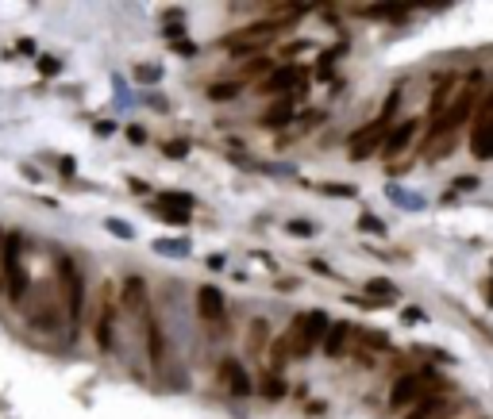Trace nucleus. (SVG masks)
<instances>
[{"instance_id":"obj_23","label":"nucleus","mask_w":493,"mask_h":419,"mask_svg":"<svg viewBox=\"0 0 493 419\" xmlns=\"http://www.w3.org/2000/svg\"><path fill=\"white\" fill-rule=\"evenodd\" d=\"M162 223H170V227H185V223H189V212H174V208H162Z\"/></svg>"},{"instance_id":"obj_4","label":"nucleus","mask_w":493,"mask_h":419,"mask_svg":"<svg viewBox=\"0 0 493 419\" xmlns=\"http://www.w3.org/2000/svg\"><path fill=\"white\" fill-rule=\"evenodd\" d=\"M424 381H428V369H424V373H405V377L393 385L390 404L397 408V412H401V408H409L412 400H420V396H424Z\"/></svg>"},{"instance_id":"obj_5","label":"nucleus","mask_w":493,"mask_h":419,"mask_svg":"<svg viewBox=\"0 0 493 419\" xmlns=\"http://www.w3.org/2000/svg\"><path fill=\"white\" fill-rule=\"evenodd\" d=\"M305 85V70L301 65H281V70H270L266 81H262V92H289Z\"/></svg>"},{"instance_id":"obj_14","label":"nucleus","mask_w":493,"mask_h":419,"mask_svg":"<svg viewBox=\"0 0 493 419\" xmlns=\"http://www.w3.org/2000/svg\"><path fill=\"white\" fill-rule=\"evenodd\" d=\"M440 412H443L440 396H420V400H412V408L405 412V419H435Z\"/></svg>"},{"instance_id":"obj_26","label":"nucleus","mask_w":493,"mask_h":419,"mask_svg":"<svg viewBox=\"0 0 493 419\" xmlns=\"http://www.w3.org/2000/svg\"><path fill=\"white\" fill-rule=\"evenodd\" d=\"M135 78L150 85V81H158V78H162V70H158V65H139V70H135Z\"/></svg>"},{"instance_id":"obj_9","label":"nucleus","mask_w":493,"mask_h":419,"mask_svg":"<svg viewBox=\"0 0 493 419\" xmlns=\"http://www.w3.org/2000/svg\"><path fill=\"white\" fill-rule=\"evenodd\" d=\"M220 377H224V385H227V393H232V396H246V393H251V377L243 373V366L235 358H224Z\"/></svg>"},{"instance_id":"obj_33","label":"nucleus","mask_w":493,"mask_h":419,"mask_svg":"<svg viewBox=\"0 0 493 419\" xmlns=\"http://www.w3.org/2000/svg\"><path fill=\"white\" fill-rule=\"evenodd\" d=\"M478 120H493V92H486V100L478 108Z\"/></svg>"},{"instance_id":"obj_30","label":"nucleus","mask_w":493,"mask_h":419,"mask_svg":"<svg viewBox=\"0 0 493 419\" xmlns=\"http://www.w3.org/2000/svg\"><path fill=\"white\" fill-rule=\"evenodd\" d=\"M455 193H470V189H478V177H455Z\"/></svg>"},{"instance_id":"obj_1","label":"nucleus","mask_w":493,"mask_h":419,"mask_svg":"<svg viewBox=\"0 0 493 419\" xmlns=\"http://www.w3.org/2000/svg\"><path fill=\"white\" fill-rule=\"evenodd\" d=\"M58 281H62V297H66V316L73 323H81V312H85V277L78 270L73 258H58Z\"/></svg>"},{"instance_id":"obj_27","label":"nucleus","mask_w":493,"mask_h":419,"mask_svg":"<svg viewBox=\"0 0 493 419\" xmlns=\"http://www.w3.org/2000/svg\"><path fill=\"white\" fill-rule=\"evenodd\" d=\"M155 250H162V254H189V243H155Z\"/></svg>"},{"instance_id":"obj_17","label":"nucleus","mask_w":493,"mask_h":419,"mask_svg":"<svg viewBox=\"0 0 493 419\" xmlns=\"http://www.w3.org/2000/svg\"><path fill=\"white\" fill-rule=\"evenodd\" d=\"M158 208H174V212H189V208H193V196H185V193H162V196H158Z\"/></svg>"},{"instance_id":"obj_24","label":"nucleus","mask_w":493,"mask_h":419,"mask_svg":"<svg viewBox=\"0 0 493 419\" xmlns=\"http://www.w3.org/2000/svg\"><path fill=\"white\" fill-rule=\"evenodd\" d=\"M162 150H166V158H185L189 154V142L185 139H174V142H166Z\"/></svg>"},{"instance_id":"obj_21","label":"nucleus","mask_w":493,"mask_h":419,"mask_svg":"<svg viewBox=\"0 0 493 419\" xmlns=\"http://www.w3.org/2000/svg\"><path fill=\"white\" fill-rule=\"evenodd\" d=\"M390 200H393V204H401V208H420V204H424L420 196H409L401 185H393V189H390Z\"/></svg>"},{"instance_id":"obj_10","label":"nucleus","mask_w":493,"mask_h":419,"mask_svg":"<svg viewBox=\"0 0 493 419\" xmlns=\"http://www.w3.org/2000/svg\"><path fill=\"white\" fill-rule=\"evenodd\" d=\"M416 127H420V123H416V120H405V123H397V127H390V135H385V142H382V147H385V154H390V158H397V154H401V150L412 142Z\"/></svg>"},{"instance_id":"obj_25","label":"nucleus","mask_w":493,"mask_h":419,"mask_svg":"<svg viewBox=\"0 0 493 419\" xmlns=\"http://www.w3.org/2000/svg\"><path fill=\"white\" fill-rule=\"evenodd\" d=\"M324 193H328V196H343V200H351V196H355V185L339 181V185H324Z\"/></svg>"},{"instance_id":"obj_8","label":"nucleus","mask_w":493,"mask_h":419,"mask_svg":"<svg viewBox=\"0 0 493 419\" xmlns=\"http://www.w3.org/2000/svg\"><path fill=\"white\" fill-rule=\"evenodd\" d=\"M123 308L131 312V316H143V319H150L147 316V285H143V277H128L123 281Z\"/></svg>"},{"instance_id":"obj_2","label":"nucleus","mask_w":493,"mask_h":419,"mask_svg":"<svg viewBox=\"0 0 493 419\" xmlns=\"http://www.w3.org/2000/svg\"><path fill=\"white\" fill-rule=\"evenodd\" d=\"M324 335H328V316L324 312H312L308 319H297L293 323V358H305L308 350H316L320 342H324Z\"/></svg>"},{"instance_id":"obj_28","label":"nucleus","mask_w":493,"mask_h":419,"mask_svg":"<svg viewBox=\"0 0 493 419\" xmlns=\"http://www.w3.org/2000/svg\"><path fill=\"white\" fill-rule=\"evenodd\" d=\"M58 70H62V62H58V58H46V54L39 58V73H46V78H54Z\"/></svg>"},{"instance_id":"obj_32","label":"nucleus","mask_w":493,"mask_h":419,"mask_svg":"<svg viewBox=\"0 0 493 419\" xmlns=\"http://www.w3.org/2000/svg\"><path fill=\"white\" fill-rule=\"evenodd\" d=\"M104 227H108L112 235H120V239H131V227H128V223H120V220H108Z\"/></svg>"},{"instance_id":"obj_22","label":"nucleus","mask_w":493,"mask_h":419,"mask_svg":"<svg viewBox=\"0 0 493 419\" xmlns=\"http://www.w3.org/2000/svg\"><path fill=\"white\" fill-rule=\"evenodd\" d=\"M366 292H374V297H382V300H390L393 297V285L390 281H382V277H374V281H366Z\"/></svg>"},{"instance_id":"obj_15","label":"nucleus","mask_w":493,"mask_h":419,"mask_svg":"<svg viewBox=\"0 0 493 419\" xmlns=\"http://www.w3.org/2000/svg\"><path fill=\"white\" fill-rule=\"evenodd\" d=\"M147 354H150L155 366L166 358V339H162V327H158L155 319H147Z\"/></svg>"},{"instance_id":"obj_20","label":"nucleus","mask_w":493,"mask_h":419,"mask_svg":"<svg viewBox=\"0 0 493 419\" xmlns=\"http://www.w3.org/2000/svg\"><path fill=\"white\" fill-rule=\"evenodd\" d=\"M358 231H366V235H385V223L378 220V216L363 212V216H358Z\"/></svg>"},{"instance_id":"obj_13","label":"nucleus","mask_w":493,"mask_h":419,"mask_svg":"<svg viewBox=\"0 0 493 419\" xmlns=\"http://www.w3.org/2000/svg\"><path fill=\"white\" fill-rule=\"evenodd\" d=\"M347 339H351V327H347V323H336V327H328V335H324L320 346H324L328 358H339L347 350Z\"/></svg>"},{"instance_id":"obj_16","label":"nucleus","mask_w":493,"mask_h":419,"mask_svg":"<svg viewBox=\"0 0 493 419\" xmlns=\"http://www.w3.org/2000/svg\"><path fill=\"white\" fill-rule=\"evenodd\" d=\"M239 92H243V85H239V81H216V85H208V100H216V104L235 100Z\"/></svg>"},{"instance_id":"obj_34","label":"nucleus","mask_w":493,"mask_h":419,"mask_svg":"<svg viewBox=\"0 0 493 419\" xmlns=\"http://www.w3.org/2000/svg\"><path fill=\"white\" fill-rule=\"evenodd\" d=\"M128 139L131 142H147V131L143 127H128Z\"/></svg>"},{"instance_id":"obj_35","label":"nucleus","mask_w":493,"mask_h":419,"mask_svg":"<svg viewBox=\"0 0 493 419\" xmlns=\"http://www.w3.org/2000/svg\"><path fill=\"white\" fill-rule=\"evenodd\" d=\"M405 319H409V323H420L424 316H420V308H409V312H405Z\"/></svg>"},{"instance_id":"obj_11","label":"nucleus","mask_w":493,"mask_h":419,"mask_svg":"<svg viewBox=\"0 0 493 419\" xmlns=\"http://www.w3.org/2000/svg\"><path fill=\"white\" fill-rule=\"evenodd\" d=\"M197 312H201L204 319H220L224 316V297L216 292V285H204V289L197 292Z\"/></svg>"},{"instance_id":"obj_12","label":"nucleus","mask_w":493,"mask_h":419,"mask_svg":"<svg viewBox=\"0 0 493 419\" xmlns=\"http://www.w3.org/2000/svg\"><path fill=\"white\" fill-rule=\"evenodd\" d=\"M289 120H293V97H281L278 104H270L262 112V127H286Z\"/></svg>"},{"instance_id":"obj_19","label":"nucleus","mask_w":493,"mask_h":419,"mask_svg":"<svg viewBox=\"0 0 493 419\" xmlns=\"http://www.w3.org/2000/svg\"><path fill=\"white\" fill-rule=\"evenodd\" d=\"M266 70H270V62H266V58H251V62H246L243 70H239V85H243V81H251V78H262Z\"/></svg>"},{"instance_id":"obj_31","label":"nucleus","mask_w":493,"mask_h":419,"mask_svg":"<svg viewBox=\"0 0 493 419\" xmlns=\"http://www.w3.org/2000/svg\"><path fill=\"white\" fill-rule=\"evenodd\" d=\"M262 393H266V396H281V393H286V385H281L278 377H266V385H262Z\"/></svg>"},{"instance_id":"obj_6","label":"nucleus","mask_w":493,"mask_h":419,"mask_svg":"<svg viewBox=\"0 0 493 419\" xmlns=\"http://www.w3.org/2000/svg\"><path fill=\"white\" fill-rule=\"evenodd\" d=\"M112 327H116V308H112L108 289H104L100 308H97V327H93V339H97L100 350H112Z\"/></svg>"},{"instance_id":"obj_29","label":"nucleus","mask_w":493,"mask_h":419,"mask_svg":"<svg viewBox=\"0 0 493 419\" xmlns=\"http://www.w3.org/2000/svg\"><path fill=\"white\" fill-rule=\"evenodd\" d=\"M286 231H289V235H297V239H308V235H312V223L293 220V223H286Z\"/></svg>"},{"instance_id":"obj_3","label":"nucleus","mask_w":493,"mask_h":419,"mask_svg":"<svg viewBox=\"0 0 493 419\" xmlns=\"http://www.w3.org/2000/svg\"><path fill=\"white\" fill-rule=\"evenodd\" d=\"M385 135H390V123L378 120V123H366V127H358L355 135H351V161H366L370 154H374L378 147L385 142Z\"/></svg>"},{"instance_id":"obj_7","label":"nucleus","mask_w":493,"mask_h":419,"mask_svg":"<svg viewBox=\"0 0 493 419\" xmlns=\"http://www.w3.org/2000/svg\"><path fill=\"white\" fill-rule=\"evenodd\" d=\"M470 154L478 161H493V120H478L470 131Z\"/></svg>"},{"instance_id":"obj_18","label":"nucleus","mask_w":493,"mask_h":419,"mask_svg":"<svg viewBox=\"0 0 493 419\" xmlns=\"http://www.w3.org/2000/svg\"><path fill=\"white\" fill-rule=\"evenodd\" d=\"M4 281H8V297H12V300H24V292H27V273H24V265L12 273V277H4Z\"/></svg>"}]
</instances>
